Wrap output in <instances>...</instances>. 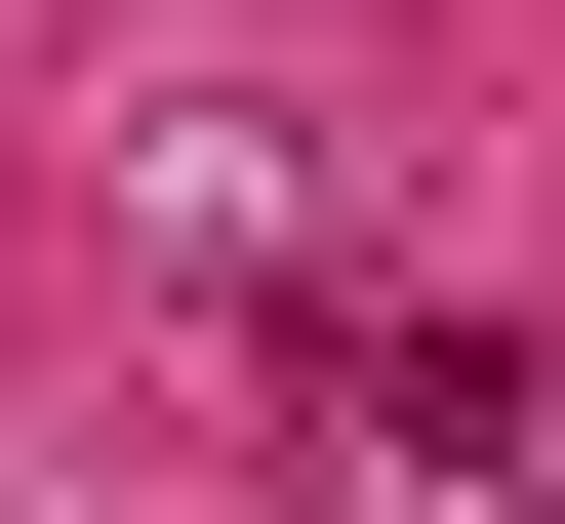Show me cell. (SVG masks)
<instances>
[{"instance_id": "cell-1", "label": "cell", "mask_w": 565, "mask_h": 524, "mask_svg": "<svg viewBox=\"0 0 565 524\" xmlns=\"http://www.w3.org/2000/svg\"><path fill=\"white\" fill-rule=\"evenodd\" d=\"M323 404H364L404 484H525V443H565V363H525V323H323Z\"/></svg>"}, {"instance_id": "cell-2", "label": "cell", "mask_w": 565, "mask_h": 524, "mask_svg": "<svg viewBox=\"0 0 565 524\" xmlns=\"http://www.w3.org/2000/svg\"><path fill=\"white\" fill-rule=\"evenodd\" d=\"M484 524H565V484H484Z\"/></svg>"}]
</instances>
